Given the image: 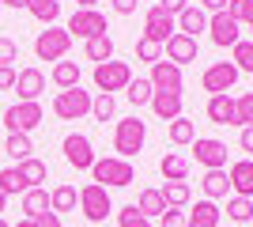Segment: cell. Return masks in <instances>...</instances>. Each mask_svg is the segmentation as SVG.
I'll use <instances>...</instances> for the list:
<instances>
[{
  "label": "cell",
  "instance_id": "8",
  "mask_svg": "<svg viewBox=\"0 0 253 227\" xmlns=\"http://www.w3.org/2000/svg\"><path fill=\"white\" fill-rule=\"evenodd\" d=\"M64 31L72 34V38H98V34H106V15L95 8H76L72 15H68V27Z\"/></svg>",
  "mask_w": 253,
  "mask_h": 227
},
{
  "label": "cell",
  "instance_id": "30",
  "mask_svg": "<svg viewBox=\"0 0 253 227\" xmlns=\"http://www.w3.org/2000/svg\"><path fill=\"white\" fill-rule=\"evenodd\" d=\"M136 208H140V216H163V212H167V201H163V193H159V189H140V201H136Z\"/></svg>",
  "mask_w": 253,
  "mask_h": 227
},
{
  "label": "cell",
  "instance_id": "10",
  "mask_svg": "<svg viewBox=\"0 0 253 227\" xmlns=\"http://www.w3.org/2000/svg\"><path fill=\"white\" fill-rule=\"evenodd\" d=\"M61 148H64L68 167H76V171H91V167H95V148H91V136H84V133H68Z\"/></svg>",
  "mask_w": 253,
  "mask_h": 227
},
{
  "label": "cell",
  "instance_id": "37",
  "mask_svg": "<svg viewBox=\"0 0 253 227\" xmlns=\"http://www.w3.org/2000/svg\"><path fill=\"white\" fill-rule=\"evenodd\" d=\"M227 15L238 27H253V0H227Z\"/></svg>",
  "mask_w": 253,
  "mask_h": 227
},
{
  "label": "cell",
  "instance_id": "22",
  "mask_svg": "<svg viewBox=\"0 0 253 227\" xmlns=\"http://www.w3.org/2000/svg\"><path fill=\"white\" fill-rule=\"evenodd\" d=\"M159 171H163L167 182H185V178H189V159L178 155V151H167V155L159 159Z\"/></svg>",
  "mask_w": 253,
  "mask_h": 227
},
{
  "label": "cell",
  "instance_id": "46",
  "mask_svg": "<svg viewBox=\"0 0 253 227\" xmlns=\"http://www.w3.org/2000/svg\"><path fill=\"white\" fill-rule=\"evenodd\" d=\"M34 227H64V224H61V216L49 208V212H42V216H34Z\"/></svg>",
  "mask_w": 253,
  "mask_h": 227
},
{
  "label": "cell",
  "instance_id": "34",
  "mask_svg": "<svg viewBox=\"0 0 253 227\" xmlns=\"http://www.w3.org/2000/svg\"><path fill=\"white\" fill-rule=\"evenodd\" d=\"M125 95H128V102H132V106H148V102H151V95H155V87H151V80L136 76V80H132V84L125 87Z\"/></svg>",
  "mask_w": 253,
  "mask_h": 227
},
{
  "label": "cell",
  "instance_id": "19",
  "mask_svg": "<svg viewBox=\"0 0 253 227\" xmlns=\"http://www.w3.org/2000/svg\"><path fill=\"white\" fill-rule=\"evenodd\" d=\"M208 121L211 125H238V110L231 95H211L208 98Z\"/></svg>",
  "mask_w": 253,
  "mask_h": 227
},
{
  "label": "cell",
  "instance_id": "1",
  "mask_svg": "<svg viewBox=\"0 0 253 227\" xmlns=\"http://www.w3.org/2000/svg\"><path fill=\"white\" fill-rule=\"evenodd\" d=\"M144 140H148V121H140L136 114L117 121V129H114L117 159H132V155H140V151H144Z\"/></svg>",
  "mask_w": 253,
  "mask_h": 227
},
{
  "label": "cell",
  "instance_id": "49",
  "mask_svg": "<svg viewBox=\"0 0 253 227\" xmlns=\"http://www.w3.org/2000/svg\"><path fill=\"white\" fill-rule=\"evenodd\" d=\"M238 148L253 151V125H242V136H238Z\"/></svg>",
  "mask_w": 253,
  "mask_h": 227
},
{
  "label": "cell",
  "instance_id": "45",
  "mask_svg": "<svg viewBox=\"0 0 253 227\" xmlns=\"http://www.w3.org/2000/svg\"><path fill=\"white\" fill-rule=\"evenodd\" d=\"M155 8H163V11H167V15H174V19H178L181 11L189 8V0H159Z\"/></svg>",
  "mask_w": 253,
  "mask_h": 227
},
{
  "label": "cell",
  "instance_id": "27",
  "mask_svg": "<svg viewBox=\"0 0 253 227\" xmlns=\"http://www.w3.org/2000/svg\"><path fill=\"white\" fill-rule=\"evenodd\" d=\"M84 53H87V61H114V38L110 34H98V38H87V45H84Z\"/></svg>",
  "mask_w": 253,
  "mask_h": 227
},
{
  "label": "cell",
  "instance_id": "36",
  "mask_svg": "<svg viewBox=\"0 0 253 227\" xmlns=\"http://www.w3.org/2000/svg\"><path fill=\"white\" fill-rule=\"evenodd\" d=\"M227 216L234 224H250L253 220V197H231L227 201Z\"/></svg>",
  "mask_w": 253,
  "mask_h": 227
},
{
  "label": "cell",
  "instance_id": "48",
  "mask_svg": "<svg viewBox=\"0 0 253 227\" xmlns=\"http://www.w3.org/2000/svg\"><path fill=\"white\" fill-rule=\"evenodd\" d=\"M15 87V68H0V91H11Z\"/></svg>",
  "mask_w": 253,
  "mask_h": 227
},
{
  "label": "cell",
  "instance_id": "4",
  "mask_svg": "<svg viewBox=\"0 0 253 227\" xmlns=\"http://www.w3.org/2000/svg\"><path fill=\"white\" fill-rule=\"evenodd\" d=\"M0 118H4V129L8 133H27L31 136L42 125V102H11Z\"/></svg>",
  "mask_w": 253,
  "mask_h": 227
},
{
  "label": "cell",
  "instance_id": "33",
  "mask_svg": "<svg viewBox=\"0 0 253 227\" xmlns=\"http://www.w3.org/2000/svg\"><path fill=\"white\" fill-rule=\"evenodd\" d=\"M159 193H163L167 208H185V205H189V197H193L185 182H163V189H159Z\"/></svg>",
  "mask_w": 253,
  "mask_h": 227
},
{
  "label": "cell",
  "instance_id": "2",
  "mask_svg": "<svg viewBox=\"0 0 253 227\" xmlns=\"http://www.w3.org/2000/svg\"><path fill=\"white\" fill-rule=\"evenodd\" d=\"M91 178H95L98 185H106V189H125V185L136 182V171H132V163H128V159L106 155V159H95Z\"/></svg>",
  "mask_w": 253,
  "mask_h": 227
},
{
  "label": "cell",
  "instance_id": "16",
  "mask_svg": "<svg viewBox=\"0 0 253 227\" xmlns=\"http://www.w3.org/2000/svg\"><path fill=\"white\" fill-rule=\"evenodd\" d=\"M163 57L167 61H174V65H189V61H197V38H189V34H174L167 45H163Z\"/></svg>",
  "mask_w": 253,
  "mask_h": 227
},
{
  "label": "cell",
  "instance_id": "25",
  "mask_svg": "<svg viewBox=\"0 0 253 227\" xmlns=\"http://www.w3.org/2000/svg\"><path fill=\"white\" fill-rule=\"evenodd\" d=\"M201 189H204V197H208V201H219V197H227V189H231V178H227V171H204Z\"/></svg>",
  "mask_w": 253,
  "mask_h": 227
},
{
  "label": "cell",
  "instance_id": "32",
  "mask_svg": "<svg viewBox=\"0 0 253 227\" xmlns=\"http://www.w3.org/2000/svg\"><path fill=\"white\" fill-rule=\"evenodd\" d=\"M15 171L23 174V182L31 185V189H38V185L45 182V163L34 159V155H31V159H23V163H15Z\"/></svg>",
  "mask_w": 253,
  "mask_h": 227
},
{
  "label": "cell",
  "instance_id": "57",
  "mask_svg": "<svg viewBox=\"0 0 253 227\" xmlns=\"http://www.w3.org/2000/svg\"><path fill=\"white\" fill-rule=\"evenodd\" d=\"M0 11H4V8H0Z\"/></svg>",
  "mask_w": 253,
  "mask_h": 227
},
{
  "label": "cell",
  "instance_id": "42",
  "mask_svg": "<svg viewBox=\"0 0 253 227\" xmlns=\"http://www.w3.org/2000/svg\"><path fill=\"white\" fill-rule=\"evenodd\" d=\"M234 110H238V125H253V91L234 98Z\"/></svg>",
  "mask_w": 253,
  "mask_h": 227
},
{
  "label": "cell",
  "instance_id": "11",
  "mask_svg": "<svg viewBox=\"0 0 253 227\" xmlns=\"http://www.w3.org/2000/svg\"><path fill=\"white\" fill-rule=\"evenodd\" d=\"M193 155L204 171H227V144L215 136H197L193 140Z\"/></svg>",
  "mask_w": 253,
  "mask_h": 227
},
{
  "label": "cell",
  "instance_id": "13",
  "mask_svg": "<svg viewBox=\"0 0 253 227\" xmlns=\"http://www.w3.org/2000/svg\"><path fill=\"white\" fill-rule=\"evenodd\" d=\"M242 27H238V23L231 19V15H227V11H215V15H208V34H211V42L215 45H223V49H227V45H238L242 42Z\"/></svg>",
  "mask_w": 253,
  "mask_h": 227
},
{
  "label": "cell",
  "instance_id": "14",
  "mask_svg": "<svg viewBox=\"0 0 253 227\" xmlns=\"http://www.w3.org/2000/svg\"><path fill=\"white\" fill-rule=\"evenodd\" d=\"M11 91L19 95V102H38V95L45 91V72L42 68H19Z\"/></svg>",
  "mask_w": 253,
  "mask_h": 227
},
{
  "label": "cell",
  "instance_id": "20",
  "mask_svg": "<svg viewBox=\"0 0 253 227\" xmlns=\"http://www.w3.org/2000/svg\"><path fill=\"white\" fill-rule=\"evenodd\" d=\"M174 23H178V34H189V38H197L201 31H208V11H204L201 4H189V8L181 11Z\"/></svg>",
  "mask_w": 253,
  "mask_h": 227
},
{
  "label": "cell",
  "instance_id": "24",
  "mask_svg": "<svg viewBox=\"0 0 253 227\" xmlns=\"http://www.w3.org/2000/svg\"><path fill=\"white\" fill-rule=\"evenodd\" d=\"M167 136H170V144L185 148V144H193V140H197V125H193V121L185 118V114H181V118H174V121L167 125Z\"/></svg>",
  "mask_w": 253,
  "mask_h": 227
},
{
  "label": "cell",
  "instance_id": "26",
  "mask_svg": "<svg viewBox=\"0 0 253 227\" xmlns=\"http://www.w3.org/2000/svg\"><path fill=\"white\" fill-rule=\"evenodd\" d=\"M49 80L61 87V91L80 87V65H76V61H57V65H53V72H49Z\"/></svg>",
  "mask_w": 253,
  "mask_h": 227
},
{
  "label": "cell",
  "instance_id": "38",
  "mask_svg": "<svg viewBox=\"0 0 253 227\" xmlns=\"http://www.w3.org/2000/svg\"><path fill=\"white\" fill-rule=\"evenodd\" d=\"M114 110H117L114 95H102V91H98V95L91 98V118H95V121H110V118H114Z\"/></svg>",
  "mask_w": 253,
  "mask_h": 227
},
{
  "label": "cell",
  "instance_id": "6",
  "mask_svg": "<svg viewBox=\"0 0 253 227\" xmlns=\"http://www.w3.org/2000/svg\"><path fill=\"white\" fill-rule=\"evenodd\" d=\"M80 208H84V216L91 220V224H102L110 212H114V201H110V189L98 182H87L84 189H80Z\"/></svg>",
  "mask_w": 253,
  "mask_h": 227
},
{
  "label": "cell",
  "instance_id": "44",
  "mask_svg": "<svg viewBox=\"0 0 253 227\" xmlns=\"http://www.w3.org/2000/svg\"><path fill=\"white\" fill-rule=\"evenodd\" d=\"M159 227H185V212H181V208H167V212L159 216Z\"/></svg>",
  "mask_w": 253,
  "mask_h": 227
},
{
  "label": "cell",
  "instance_id": "31",
  "mask_svg": "<svg viewBox=\"0 0 253 227\" xmlns=\"http://www.w3.org/2000/svg\"><path fill=\"white\" fill-rule=\"evenodd\" d=\"M4 151H8L15 163H23V159H31V155H34V144H31V136H27V133H8Z\"/></svg>",
  "mask_w": 253,
  "mask_h": 227
},
{
  "label": "cell",
  "instance_id": "54",
  "mask_svg": "<svg viewBox=\"0 0 253 227\" xmlns=\"http://www.w3.org/2000/svg\"><path fill=\"white\" fill-rule=\"evenodd\" d=\"M4 208H8V197L0 193V216H4Z\"/></svg>",
  "mask_w": 253,
  "mask_h": 227
},
{
  "label": "cell",
  "instance_id": "50",
  "mask_svg": "<svg viewBox=\"0 0 253 227\" xmlns=\"http://www.w3.org/2000/svg\"><path fill=\"white\" fill-rule=\"evenodd\" d=\"M201 8L208 15H215V11H227V0H201Z\"/></svg>",
  "mask_w": 253,
  "mask_h": 227
},
{
  "label": "cell",
  "instance_id": "51",
  "mask_svg": "<svg viewBox=\"0 0 253 227\" xmlns=\"http://www.w3.org/2000/svg\"><path fill=\"white\" fill-rule=\"evenodd\" d=\"M0 8H27V0H0Z\"/></svg>",
  "mask_w": 253,
  "mask_h": 227
},
{
  "label": "cell",
  "instance_id": "56",
  "mask_svg": "<svg viewBox=\"0 0 253 227\" xmlns=\"http://www.w3.org/2000/svg\"><path fill=\"white\" fill-rule=\"evenodd\" d=\"M250 31H253V27H250Z\"/></svg>",
  "mask_w": 253,
  "mask_h": 227
},
{
  "label": "cell",
  "instance_id": "21",
  "mask_svg": "<svg viewBox=\"0 0 253 227\" xmlns=\"http://www.w3.org/2000/svg\"><path fill=\"white\" fill-rule=\"evenodd\" d=\"M185 227H219V205L215 201H197L193 212H185Z\"/></svg>",
  "mask_w": 253,
  "mask_h": 227
},
{
  "label": "cell",
  "instance_id": "43",
  "mask_svg": "<svg viewBox=\"0 0 253 227\" xmlns=\"http://www.w3.org/2000/svg\"><path fill=\"white\" fill-rule=\"evenodd\" d=\"M19 61V45H15V38H0V68H11Z\"/></svg>",
  "mask_w": 253,
  "mask_h": 227
},
{
  "label": "cell",
  "instance_id": "29",
  "mask_svg": "<svg viewBox=\"0 0 253 227\" xmlns=\"http://www.w3.org/2000/svg\"><path fill=\"white\" fill-rule=\"evenodd\" d=\"M80 205V193H76V185H57L49 193V208L61 216V212H72V208Z\"/></svg>",
  "mask_w": 253,
  "mask_h": 227
},
{
  "label": "cell",
  "instance_id": "40",
  "mask_svg": "<svg viewBox=\"0 0 253 227\" xmlns=\"http://www.w3.org/2000/svg\"><path fill=\"white\" fill-rule=\"evenodd\" d=\"M117 224H121V227H151V220H148V216H140V208H136V205H125L121 212H117Z\"/></svg>",
  "mask_w": 253,
  "mask_h": 227
},
{
  "label": "cell",
  "instance_id": "39",
  "mask_svg": "<svg viewBox=\"0 0 253 227\" xmlns=\"http://www.w3.org/2000/svg\"><path fill=\"white\" fill-rule=\"evenodd\" d=\"M231 53H234V68L238 72H253V42H238Z\"/></svg>",
  "mask_w": 253,
  "mask_h": 227
},
{
  "label": "cell",
  "instance_id": "9",
  "mask_svg": "<svg viewBox=\"0 0 253 227\" xmlns=\"http://www.w3.org/2000/svg\"><path fill=\"white\" fill-rule=\"evenodd\" d=\"M238 68H234V61H215L211 68H204V76H201V84H204V91H211V95H227L234 84H238Z\"/></svg>",
  "mask_w": 253,
  "mask_h": 227
},
{
  "label": "cell",
  "instance_id": "15",
  "mask_svg": "<svg viewBox=\"0 0 253 227\" xmlns=\"http://www.w3.org/2000/svg\"><path fill=\"white\" fill-rule=\"evenodd\" d=\"M151 87H155V91H181V68L174 65V61H167V57H163V61H155V65H151Z\"/></svg>",
  "mask_w": 253,
  "mask_h": 227
},
{
  "label": "cell",
  "instance_id": "7",
  "mask_svg": "<svg viewBox=\"0 0 253 227\" xmlns=\"http://www.w3.org/2000/svg\"><path fill=\"white\" fill-rule=\"evenodd\" d=\"M128 84H132V68H128L125 61H102V65H95V87L102 95L125 91Z\"/></svg>",
  "mask_w": 253,
  "mask_h": 227
},
{
  "label": "cell",
  "instance_id": "17",
  "mask_svg": "<svg viewBox=\"0 0 253 227\" xmlns=\"http://www.w3.org/2000/svg\"><path fill=\"white\" fill-rule=\"evenodd\" d=\"M148 106L155 110L159 121H174V118H181V91H155Z\"/></svg>",
  "mask_w": 253,
  "mask_h": 227
},
{
  "label": "cell",
  "instance_id": "5",
  "mask_svg": "<svg viewBox=\"0 0 253 227\" xmlns=\"http://www.w3.org/2000/svg\"><path fill=\"white\" fill-rule=\"evenodd\" d=\"M72 49V34L64 31V27H45L38 38H34V53L38 61H64Z\"/></svg>",
  "mask_w": 253,
  "mask_h": 227
},
{
  "label": "cell",
  "instance_id": "3",
  "mask_svg": "<svg viewBox=\"0 0 253 227\" xmlns=\"http://www.w3.org/2000/svg\"><path fill=\"white\" fill-rule=\"evenodd\" d=\"M91 91H84V87H68V91H57V98H53V114L61 121H80L91 114Z\"/></svg>",
  "mask_w": 253,
  "mask_h": 227
},
{
  "label": "cell",
  "instance_id": "55",
  "mask_svg": "<svg viewBox=\"0 0 253 227\" xmlns=\"http://www.w3.org/2000/svg\"><path fill=\"white\" fill-rule=\"evenodd\" d=\"M0 227H11V224H8V220H4V216H0Z\"/></svg>",
  "mask_w": 253,
  "mask_h": 227
},
{
  "label": "cell",
  "instance_id": "28",
  "mask_svg": "<svg viewBox=\"0 0 253 227\" xmlns=\"http://www.w3.org/2000/svg\"><path fill=\"white\" fill-rule=\"evenodd\" d=\"M42 212H49V193H45L42 185H38V189H27V193H23V216L34 220V216H42Z\"/></svg>",
  "mask_w": 253,
  "mask_h": 227
},
{
  "label": "cell",
  "instance_id": "41",
  "mask_svg": "<svg viewBox=\"0 0 253 227\" xmlns=\"http://www.w3.org/2000/svg\"><path fill=\"white\" fill-rule=\"evenodd\" d=\"M136 57H140V61H148V65H155V61H163V45L151 42V38H140V42H136Z\"/></svg>",
  "mask_w": 253,
  "mask_h": 227
},
{
  "label": "cell",
  "instance_id": "47",
  "mask_svg": "<svg viewBox=\"0 0 253 227\" xmlns=\"http://www.w3.org/2000/svg\"><path fill=\"white\" fill-rule=\"evenodd\" d=\"M136 4H140V0H110V8H114L117 15H132V11H136Z\"/></svg>",
  "mask_w": 253,
  "mask_h": 227
},
{
  "label": "cell",
  "instance_id": "53",
  "mask_svg": "<svg viewBox=\"0 0 253 227\" xmlns=\"http://www.w3.org/2000/svg\"><path fill=\"white\" fill-rule=\"evenodd\" d=\"M15 227H34V220H27V216H23V220H19Z\"/></svg>",
  "mask_w": 253,
  "mask_h": 227
},
{
  "label": "cell",
  "instance_id": "12",
  "mask_svg": "<svg viewBox=\"0 0 253 227\" xmlns=\"http://www.w3.org/2000/svg\"><path fill=\"white\" fill-rule=\"evenodd\" d=\"M174 34H178L174 15H167L163 8H148V11H144V38H151V42H159V45H167Z\"/></svg>",
  "mask_w": 253,
  "mask_h": 227
},
{
  "label": "cell",
  "instance_id": "35",
  "mask_svg": "<svg viewBox=\"0 0 253 227\" xmlns=\"http://www.w3.org/2000/svg\"><path fill=\"white\" fill-rule=\"evenodd\" d=\"M27 189H31V185L23 182V174L15 171V167H4V171H0V193L4 197H11V193H27Z\"/></svg>",
  "mask_w": 253,
  "mask_h": 227
},
{
  "label": "cell",
  "instance_id": "18",
  "mask_svg": "<svg viewBox=\"0 0 253 227\" xmlns=\"http://www.w3.org/2000/svg\"><path fill=\"white\" fill-rule=\"evenodd\" d=\"M227 178H231L234 197H253V159H238V163H231Z\"/></svg>",
  "mask_w": 253,
  "mask_h": 227
},
{
  "label": "cell",
  "instance_id": "52",
  "mask_svg": "<svg viewBox=\"0 0 253 227\" xmlns=\"http://www.w3.org/2000/svg\"><path fill=\"white\" fill-rule=\"evenodd\" d=\"M76 4H80V8H95L98 0H76Z\"/></svg>",
  "mask_w": 253,
  "mask_h": 227
},
{
  "label": "cell",
  "instance_id": "23",
  "mask_svg": "<svg viewBox=\"0 0 253 227\" xmlns=\"http://www.w3.org/2000/svg\"><path fill=\"white\" fill-rule=\"evenodd\" d=\"M27 11H31L38 23H45V27H57V19H61V0H27Z\"/></svg>",
  "mask_w": 253,
  "mask_h": 227
}]
</instances>
